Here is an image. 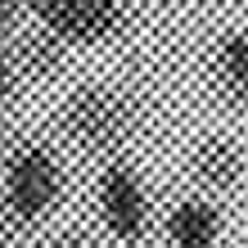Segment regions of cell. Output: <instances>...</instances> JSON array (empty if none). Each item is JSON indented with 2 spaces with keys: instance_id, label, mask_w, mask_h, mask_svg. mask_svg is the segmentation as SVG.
Listing matches in <instances>:
<instances>
[{
  "instance_id": "3",
  "label": "cell",
  "mask_w": 248,
  "mask_h": 248,
  "mask_svg": "<svg viewBox=\"0 0 248 248\" xmlns=\"http://www.w3.org/2000/svg\"><path fill=\"white\" fill-rule=\"evenodd\" d=\"M95 203H99V217H104L108 235L118 239H140L149 230V199H144V185L140 176L131 171L126 163H108L95 181Z\"/></svg>"
},
{
  "instance_id": "1",
  "label": "cell",
  "mask_w": 248,
  "mask_h": 248,
  "mask_svg": "<svg viewBox=\"0 0 248 248\" xmlns=\"http://www.w3.org/2000/svg\"><path fill=\"white\" fill-rule=\"evenodd\" d=\"M63 131L81 149H95V154H113L118 144L126 140L136 113L118 91H104V86H81L77 95L63 104Z\"/></svg>"
},
{
  "instance_id": "11",
  "label": "cell",
  "mask_w": 248,
  "mask_h": 248,
  "mask_svg": "<svg viewBox=\"0 0 248 248\" xmlns=\"http://www.w3.org/2000/svg\"><path fill=\"white\" fill-rule=\"evenodd\" d=\"M9 221H14V212L5 208V199H0V244L9 239Z\"/></svg>"
},
{
  "instance_id": "7",
  "label": "cell",
  "mask_w": 248,
  "mask_h": 248,
  "mask_svg": "<svg viewBox=\"0 0 248 248\" xmlns=\"http://www.w3.org/2000/svg\"><path fill=\"white\" fill-rule=\"evenodd\" d=\"M217 77L235 99H248V36H230L221 41V54H217Z\"/></svg>"
},
{
  "instance_id": "9",
  "label": "cell",
  "mask_w": 248,
  "mask_h": 248,
  "mask_svg": "<svg viewBox=\"0 0 248 248\" xmlns=\"http://www.w3.org/2000/svg\"><path fill=\"white\" fill-rule=\"evenodd\" d=\"M14 81H18V63H14L9 54L0 50V99H5V95L14 91Z\"/></svg>"
},
{
  "instance_id": "8",
  "label": "cell",
  "mask_w": 248,
  "mask_h": 248,
  "mask_svg": "<svg viewBox=\"0 0 248 248\" xmlns=\"http://www.w3.org/2000/svg\"><path fill=\"white\" fill-rule=\"evenodd\" d=\"M63 46L68 41H59V36H36V41H27V50H23V68H32V72H50L54 63H59V54H63Z\"/></svg>"
},
{
  "instance_id": "10",
  "label": "cell",
  "mask_w": 248,
  "mask_h": 248,
  "mask_svg": "<svg viewBox=\"0 0 248 248\" xmlns=\"http://www.w3.org/2000/svg\"><path fill=\"white\" fill-rule=\"evenodd\" d=\"M54 248H95V244L86 239V235H59V239H54Z\"/></svg>"
},
{
  "instance_id": "6",
  "label": "cell",
  "mask_w": 248,
  "mask_h": 248,
  "mask_svg": "<svg viewBox=\"0 0 248 248\" xmlns=\"http://www.w3.org/2000/svg\"><path fill=\"white\" fill-rule=\"evenodd\" d=\"M194 171L208 189H235L239 176H244V154L230 140H208L194 154Z\"/></svg>"
},
{
  "instance_id": "2",
  "label": "cell",
  "mask_w": 248,
  "mask_h": 248,
  "mask_svg": "<svg viewBox=\"0 0 248 248\" xmlns=\"http://www.w3.org/2000/svg\"><path fill=\"white\" fill-rule=\"evenodd\" d=\"M59 189H63V171L54 163V154L41 149V144H23V149L9 158V167H5L0 199H5V208L14 212V221H36V217H46L54 208Z\"/></svg>"
},
{
  "instance_id": "5",
  "label": "cell",
  "mask_w": 248,
  "mask_h": 248,
  "mask_svg": "<svg viewBox=\"0 0 248 248\" xmlns=\"http://www.w3.org/2000/svg\"><path fill=\"white\" fill-rule=\"evenodd\" d=\"M171 248H217L221 239V212L208 199H181L167 217Z\"/></svg>"
},
{
  "instance_id": "4",
  "label": "cell",
  "mask_w": 248,
  "mask_h": 248,
  "mask_svg": "<svg viewBox=\"0 0 248 248\" xmlns=\"http://www.w3.org/2000/svg\"><path fill=\"white\" fill-rule=\"evenodd\" d=\"M36 14L59 41H99L122 23L118 0H36Z\"/></svg>"
},
{
  "instance_id": "12",
  "label": "cell",
  "mask_w": 248,
  "mask_h": 248,
  "mask_svg": "<svg viewBox=\"0 0 248 248\" xmlns=\"http://www.w3.org/2000/svg\"><path fill=\"white\" fill-rule=\"evenodd\" d=\"M9 14H14V0H0V23H5Z\"/></svg>"
}]
</instances>
